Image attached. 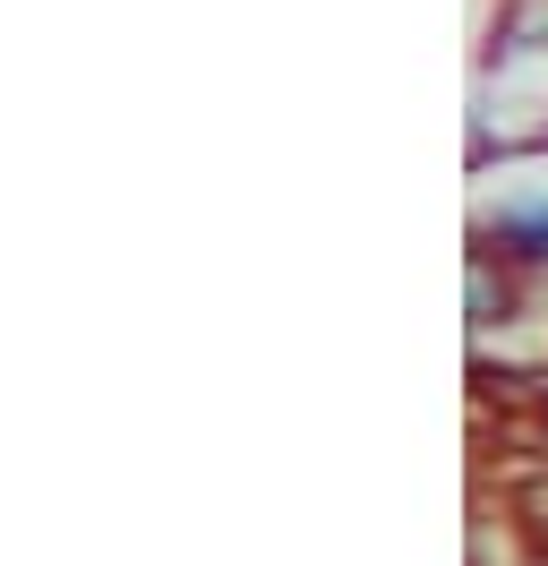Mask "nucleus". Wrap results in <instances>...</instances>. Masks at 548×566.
I'll list each match as a JSON object with an SVG mask.
<instances>
[{
  "label": "nucleus",
  "mask_w": 548,
  "mask_h": 566,
  "mask_svg": "<svg viewBox=\"0 0 548 566\" xmlns=\"http://www.w3.org/2000/svg\"><path fill=\"white\" fill-rule=\"evenodd\" d=\"M497 310V283H488V266H472V318H488Z\"/></svg>",
  "instance_id": "nucleus-1"
}]
</instances>
